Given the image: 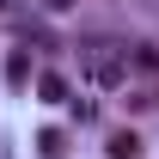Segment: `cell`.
I'll use <instances>...</instances> for the list:
<instances>
[{"instance_id":"6da1fadb","label":"cell","mask_w":159,"mask_h":159,"mask_svg":"<svg viewBox=\"0 0 159 159\" xmlns=\"http://www.w3.org/2000/svg\"><path fill=\"white\" fill-rule=\"evenodd\" d=\"M80 67L92 74V86H122L129 80V55H122L110 37H92V43H80Z\"/></svg>"},{"instance_id":"7a4b0ae2","label":"cell","mask_w":159,"mask_h":159,"mask_svg":"<svg viewBox=\"0 0 159 159\" xmlns=\"http://www.w3.org/2000/svg\"><path fill=\"white\" fill-rule=\"evenodd\" d=\"M135 153H141L135 135H110V159H135Z\"/></svg>"}]
</instances>
